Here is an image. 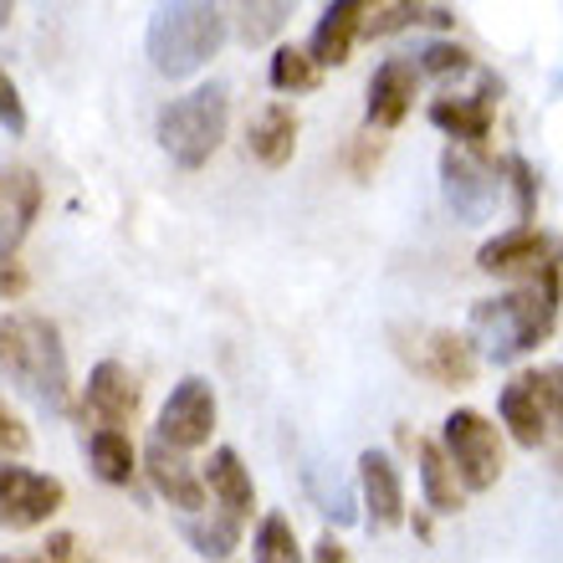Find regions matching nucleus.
Wrapping results in <instances>:
<instances>
[{
	"mask_svg": "<svg viewBox=\"0 0 563 563\" xmlns=\"http://www.w3.org/2000/svg\"><path fill=\"white\" fill-rule=\"evenodd\" d=\"M559 302H563V287H559V262H549L543 272L522 277V287L503 297H482L466 318V339L482 349V358L492 364H512V358L533 354L538 343L553 333L559 323Z\"/></svg>",
	"mask_w": 563,
	"mask_h": 563,
	"instance_id": "f257e3e1",
	"label": "nucleus"
},
{
	"mask_svg": "<svg viewBox=\"0 0 563 563\" xmlns=\"http://www.w3.org/2000/svg\"><path fill=\"white\" fill-rule=\"evenodd\" d=\"M0 369L26 400L52 416L73 410V369L52 318L42 312H0Z\"/></svg>",
	"mask_w": 563,
	"mask_h": 563,
	"instance_id": "f03ea898",
	"label": "nucleus"
},
{
	"mask_svg": "<svg viewBox=\"0 0 563 563\" xmlns=\"http://www.w3.org/2000/svg\"><path fill=\"white\" fill-rule=\"evenodd\" d=\"M225 46V15L221 0H159L148 15L144 52L148 67L169 82H185L200 67H210V57Z\"/></svg>",
	"mask_w": 563,
	"mask_h": 563,
	"instance_id": "7ed1b4c3",
	"label": "nucleus"
},
{
	"mask_svg": "<svg viewBox=\"0 0 563 563\" xmlns=\"http://www.w3.org/2000/svg\"><path fill=\"white\" fill-rule=\"evenodd\" d=\"M225 129H231V92L221 82H206V88H190L185 98H169L159 108V148L179 169H206L216 159V148L225 144Z\"/></svg>",
	"mask_w": 563,
	"mask_h": 563,
	"instance_id": "20e7f679",
	"label": "nucleus"
},
{
	"mask_svg": "<svg viewBox=\"0 0 563 563\" xmlns=\"http://www.w3.org/2000/svg\"><path fill=\"white\" fill-rule=\"evenodd\" d=\"M441 445L466 492L497 487V476H503V441H497V426L482 410H451L441 426Z\"/></svg>",
	"mask_w": 563,
	"mask_h": 563,
	"instance_id": "39448f33",
	"label": "nucleus"
},
{
	"mask_svg": "<svg viewBox=\"0 0 563 563\" xmlns=\"http://www.w3.org/2000/svg\"><path fill=\"white\" fill-rule=\"evenodd\" d=\"M62 503H67V487L57 476L31 472V466H15V461L0 456V528L31 533V528L57 518Z\"/></svg>",
	"mask_w": 563,
	"mask_h": 563,
	"instance_id": "423d86ee",
	"label": "nucleus"
},
{
	"mask_svg": "<svg viewBox=\"0 0 563 563\" xmlns=\"http://www.w3.org/2000/svg\"><path fill=\"white\" fill-rule=\"evenodd\" d=\"M503 185L507 179L497 169L476 159L472 148H445L441 154V190H445V206L456 210L461 221H492L497 206H503Z\"/></svg>",
	"mask_w": 563,
	"mask_h": 563,
	"instance_id": "0eeeda50",
	"label": "nucleus"
},
{
	"mask_svg": "<svg viewBox=\"0 0 563 563\" xmlns=\"http://www.w3.org/2000/svg\"><path fill=\"white\" fill-rule=\"evenodd\" d=\"M210 430H216V385L200 379V374H185V379L169 389L154 435L179 445V451H200V445H210Z\"/></svg>",
	"mask_w": 563,
	"mask_h": 563,
	"instance_id": "6e6552de",
	"label": "nucleus"
},
{
	"mask_svg": "<svg viewBox=\"0 0 563 563\" xmlns=\"http://www.w3.org/2000/svg\"><path fill=\"white\" fill-rule=\"evenodd\" d=\"M405 358L416 364V374H426L430 385H441V389H461L476 379L472 339H461L451 328H426V333H416V343H405Z\"/></svg>",
	"mask_w": 563,
	"mask_h": 563,
	"instance_id": "1a4fd4ad",
	"label": "nucleus"
},
{
	"mask_svg": "<svg viewBox=\"0 0 563 563\" xmlns=\"http://www.w3.org/2000/svg\"><path fill=\"white\" fill-rule=\"evenodd\" d=\"M416 88H420V67L410 57H385L374 67L369 77V103H364V119L369 129L389 134V129H400L410 119V108H416Z\"/></svg>",
	"mask_w": 563,
	"mask_h": 563,
	"instance_id": "9d476101",
	"label": "nucleus"
},
{
	"mask_svg": "<svg viewBox=\"0 0 563 563\" xmlns=\"http://www.w3.org/2000/svg\"><path fill=\"white\" fill-rule=\"evenodd\" d=\"M144 472H148L154 492H159L169 507H179V512H206V503H210L206 476L185 461V451H179V445H169V441H159V435H154V441H148V451H144Z\"/></svg>",
	"mask_w": 563,
	"mask_h": 563,
	"instance_id": "9b49d317",
	"label": "nucleus"
},
{
	"mask_svg": "<svg viewBox=\"0 0 563 563\" xmlns=\"http://www.w3.org/2000/svg\"><path fill=\"white\" fill-rule=\"evenodd\" d=\"M553 262L549 252V236L538 231L533 221H518L512 231L503 236H492L482 252H476V267L487 272V277H533Z\"/></svg>",
	"mask_w": 563,
	"mask_h": 563,
	"instance_id": "f8f14e48",
	"label": "nucleus"
},
{
	"mask_svg": "<svg viewBox=\"0 0 563 563\" xmlns=\"http://www.w3.org/2000/svg\"><path fill=\"white\" fill-rule=\"evenodd\" d=\"M358 492H364V522L374 533H389L405 522V482L400 466L385 451H364L358 456Z\"/></svg>",
	"mask_w": 563,
	"mask_h": 563,
	"instance_id": "ddd939ff",
	"label": "nucleus"
},
{
	"mask_svg": "<svg viewBox=\"0 0 563 563\" xmlns=\"http://www.w3.org/2000/svg\"><path fill=\"white\" fill-rule=\"evenodd\" d=\"M139 379L129 374V364L119 358H103V364H92L88 374V389H82V410H88L98 426H129L139 416Z\"/></svg>",
	"mask_w": 563,
	"mask_h": 563,
	"instance_id": "4468645a",
	"label": "nucleus"
},
{
	"mask_svg": "<svg viewBox=\"0 0 563 563\" xmlns=\"http://www.w3.org/2000/svg\"><path fill=\"white\" fill-rule=\"evenodd\" d=\"M503 98V82L497 77H482V92H472V98H435L430 103V123L441 129V134H451L456 144L466 148H482L492 134V103Z\"/></svg>",
	"mask_w": 563,
	"mask_h": 563,
	"instance_id": "2eb2a0df",
	"label": "nucleus"
},
{
	"mask_svg": "<svg viewBox=\"0 0 563 563\" xmlns=\"http://www.w3.org/2000/svg\"><path fill=\"white\" fill-rule=\"evenodd\" d=\"M497 416H503L507 435H512L522 451H538V445H543L553 410H549L543 385H538V374H522V379L503 385V395H497Z\"/></svg>",
	"mask_w": 563,
	"mask_h": 563,
	"instance_id": "dca6fc26",
	"label": "nucleus"
},
{
	"mask_svg": "<svg viewBox=\"0 0 563 563\" xmlns=\"http://www.w3.org/2000/svg\"><path fill=\"white\" fill-rule=\"evenodd\" d=\"M36 216H42V179L31 169H11L0 179V262L21 252Z\"/></svg>",
	"mask_w": 563,
	"mask_h": 563,
	"instance_id": "f3484780",
	"label": "nucleus"
},
{
	"mask_svg": "<svg viewBox=\"0 0 563 563\" xmlns=\"http://www.w3.org/2000/svg\"><path fill=\"white\" fill-rule=\"evenodd\" d=\"M358 21H364V0H328L318 26L308 36V52L318 67H343L358 46Z\"/></svg>",
	"mask_w": 563,
	"mask_h": 563,
	"instance_id": "a211bd4d",
	"label": "nucleus"
},
{
	"mask_svg": "<svg viewBox=\"0 0 563 563\" xmlns=\"http://www.w3.org/2000/svg\"><path fill=\"white\" fill-rule=\"evenodd\" d=\"M206 492L221 503V512H231V518H252V507H256V487H252V472H246V461L231 451V445H216L206 461Z\"/></svg>",
	"mask_w": 563,
	"mask_h": 563,
	"instance_id": "6ab92c4d",
	"label": "nucleus"
},
{
	"mask_svg": "<svg viewBox=\"0 0 563 563\" xmlns=\"http://www.w3.org/2000/svg\"><path fill=\"white\" fill-rule=\"evenodd\" d=\"M256 164H267V169H282V164H292L297 154V113L287 103H272L256 113L252 123V139H246Z\"/></svg>",
	"mask_w": 563,
	"mask_h": 563,
	"instance_id": "aec40b11",
	"label": "nucleus"
},
{
	"mask_svg": "<svg viewBox=\"0 0 563 563\" xmlns=\"http://www.w3.org/2000/svg\"><path fill=\"white\" fill-rule=\"evenodd\" d=\"M88 466L98 482H108V487H129L139 472V451L134 441H129V430L123 426H98L88 435Z\"/></svg>",
	"mask_w": 563,
	"mask_h": 563,
	"instance_id": "412c9836",
	"label": "nucleus"
},
{
	"mask_svg": "<svg viewBox=\"0 0 563 563\" xmlns=\"http://www.w3.org/2000/svg\"><path fill=\"white\" fill-rule=\"evenodd\" d=\"M420 492H426V507H435L441 518H451V512H461V503H466V487H461L456 466H451V456H445L441 441H420Z\"/></svg>",
	"mask_w": 563,
	"mask_h": 563,
	"instance_id": "4be33fe9",
	"label": "nucleus"
},
{
	"mask_svg": "<svg viewBox=\"0 0 563 563\" xmlns=\"http://www.w3.org/2000/svg\"><path fill=\"white\" fill-rule=\"evenodd\" d=\"M297 0H236V36L246 46H267L287 21H292Z\"/></svg>",
	"mask_w": 563,
	"mask_h": 563,
	"instance_id": "5701e85b",
	"label": "nucleus"
},
{
	"mask_svg": "<svg viewBox=\"0 0 563 563\" xmlns=\"http://www.w3.org/2000/svg\"><path fill=\"white\" fill-rule=\"evenodd\" d=\"M426 0H364V21H358V42H379L395 31L416 26Z\"/></svg>",
	"mask_w": 563,
	"mask_h": 563,
	"instance_id": "b1692460",
	"label": "nucleus"
},
{
	"mask_svg": "<svg viewBox=\"0 0 563 563\" xmlns=\"http://www.w3.org/2000/svg\"><path fill=\"white\" fill-rule=\"evenodd\" d=\"M185 538H190V549L200 553V559H231L236 553V538H241V518H185Z\"/></svg>",
	"mask_w": 563,
	"mask_h": 563,
	"instance_id": "393cba45",
	"label": "nucleus"
},
{
	"mask_svg": "<svg viewBox=\"0 0 563 563\" xmlns=\"http://www.w3.org/2000/svg\"><path fill=\"white\" fill-rule=\"evenodd\" d=\"M267 82L277 92H308V88H318V62H312L308 46H277L267 67Z\"/></svg>",
	"mask_w": 563,
	"mask_h": 563,
	"instance_id": "a878e982",
	"label": "nucleus"
},
{
	"mask_svg": "<svg viewBox=\"0 0 563 563\" xmlns=\"http://www.w3.org/2000/svg\"><path fill=\"white\" fill-rule=\"evenodd\" d=\"M252 553L262 563H292V559H302L292 522L282 518V512H267V518H262V528H256V538H252Z\"/></svg>",
	"mask_w": 563,
	"mask_h": 563,
	"instance_id": "bb28decb",
	"label": "nucleus"
},
{
	"mask_svg": "<svg viewBox=\"0 0 563 563\" xmlns=\"http://www.w3.org/2000/svg\"><path fill=\"white\" fill-rule=\"evenodd\" d=\"M416 67H420V73H435V77L472 73V52H466V46H456V42H430L426 52H420Z\"/></svg>",
	"mask_w": 563,
	"mask_h": 563,
	"instance_id": "cd10ccee",
	"label": "nucleus"
},
{
	"mask_svg": "<svg viewBox=\"0 0 563 563\" xmlns=\"http://www.w3.org/2000/svg\"><path fill=\"white\" fill-rule=\"evenodd\" d=\"M0 129L5 134H26V103H21V88L15 77L0 67Z\"/></svg>",
	"mask_w": 563,
	"mask_h": 563,
	"instance_id": "c85d7f7f",
	"label": "nucleus"
},
{
	"mask_svg": "<svg viewBox=\"0 0 563 563\" xmlns=\"http://www.w3.org/2000/svg\"><path fill=\"white\" fill-rule=\"evenodd\" d=\"M26 451H31V430L21 426L15 410H5V400H0V456H26Z\"/></svg>",
	"mask_w": 563,
	"mask_h": 563,
	"instance_id": "c756f323",
	"label": "nucleus"
},
{
	"mask_svg": "<svg viewBox=\"0 0 563 563\" xmlns=\"http://www.w3.org/2000/svg\"><path fill=\"white\" fill-rule=\"evenodd\" d=\"M21 292H26V272L15 267V256H5V262H0V297H5V302H15Z\"/></svg>",
	"mask_w": 563,
	"mask_h": 563,
	"instance_id": "7c9ffc66",
	"label": "nucleus"
},
{
	"mask_svg": "<svg viewBox=\"0 0 563 563\" xmlns=\"http://www.w3.org/2000/svg\"><path fill=\"white\" fill-rule=\"evenodd\" d=\"M77 553H82V549H77L73 533H52V538H46V549H42V559H77Z\"/></svg>",
	"mask_w": 563,
	"mask_h": 563,
	"instance_id": "2f4dec72",
	"label": "nucleus"
},
{
	"mask_svg": "<svg viewBox=\"0 0 563 563\" xmlns=\"http://www.w3.org/2000/svg\"><path fill=\"white\" fill-rule=\"evenodd\" d=\"M312 559H323V563H343V559H349V553H343L339 543H333V538H323V543L312 549Z\"/></svg>",
	"mask_w": 563,
	"mask_h": 563,
	"instance_id": "473e14b6",
	"label": "nucleus"
},
{
	"mask_svg": "<svg viewBox=\"0 0 563 563\" xmlns=\"http://www.w3.org/2000/svg\"><path fill=\"white\" fill-rule=\"evenodd\" d=\"M11 5H15V0H0V26L11 21Z\"/></svg>",
	"mask_w": 563,
	"mask_h": 563,
	"instance_id": "72a5a7b5",
	"label": "nucleus"
}]
</instances>
